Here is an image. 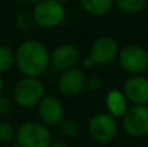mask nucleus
Listing matches in <instances>:
<instances>
[{"label": "nucleus", "mask_w": 148, "mask_h": 147, "mask_svg": "<svg viewBox=\"0 0 148 147\" xmlns=\"http://www.w3.org/2000/svg\"><path fill=\"white\" fill-rule=\"evenodd\" d=\"M16 138V129L7 121H0V143H10Z\"/></svg>", "instance_id": "6ab92c4d"}, {"label": "nucleus", "mask_w": 148, "mask_h": 147, "mask_svg": "<svg viewBox=\"0 0 148 147\" xmlns=\"http://www.w3.org/2000/svg\"><path fill=\"white\" fill-rule=\"evenodd\" d=\"M123 94L131 104H148V78L131 74L123 83Z\"/></svg>", "instance_id": "f8f14e48"}, {"label": "nucleus", "mask_w": 148, "mask_h": 147, "mask_svg": "<svg viewBox=\"0 0 148 147\" xmlns=\"http://www.w3.org/2000/svg\"><path fill=\"white\" fill-rule=\"evenodd\" d=\"M16 145L18 147H48L52 135L43 122L26 121L16 129Z\"/></svg>", "instance_id": "f03ea898"}, {"label": "nucleus", "mask_w": 148, "mask_h": 147, "mask_svg": "<svg viewBox=\"0 0 148 147\" xmlns=\"http://www.w3.org/2000/svg\"><path fill=\"white\" fill-rule=\"evenodd\" d=\"M79 49L72 43H62L57 46L49 55L51 65L56 70H66L74 68L79 61Z\"/></svg>", "instance_id": "9b49d317"}, {"label": "nucleus", "mask_w": 148, "mask_h": 147, "mask_svg": "<svg viewBox=\"0 0 148 147\" xmlns=\"http://www.w3.org/2000/svg\"><path fill=\"white\" fill-rule=\"evenodd\" d=\"M12 109V103H10L9 98L3 94H0V117L7 116Z\"/></svg>", "instance_id": "aec40b11"}, {"label": "nucleus", "mask_w": 148, "mask_h": 147, "mask_svg": "<svg viewBox=\"0 0 148 147\" xmlns=\"http://www.w3.org/2000/svg\"><path fill=\"white\" fill-rule=\"evenodd\" d=\"M100 86H101V81L96 76H91L90 78L86 80V89H88V90H91V91L99 90Z\"/></svg>", "instance_id": "412c9836"}, {"label": "nucleus", "mask_w": 148, "mask_h": 147, "mask_svg": "<svg viewBox=\"0 0 148 147\" xmlns=\"http://www.w3.org/2000/svg\"><path fill=\"white\" fill-rule=\"evenodd\" d=\"M46 95V87L39 77L23 76L13 89V100L21 108H33Z\"/></svg>", "instance_id": "7ed1b4c3"}, {"label": "nucleus", "mask_w": 148, "mask_h": 147, "mask_svg": "<svg viewBox=\"0 0 148 147\" xmlns=\"http://www.w3.org/2000/svg\"><path fill=\"white\" fill-rule=\"evenodd\" d=\"M36 107L40 122L47 126H59L65 119L64 106L61 100L55 95H44Z\"/></svg>", "instance_id": "1a4fd4ad"}, {"label": "nucleus", "mask_w": 148, "mask_h": 147, "mask_svg": "<svg viewBox=\"0 0 148 147\" xmlns=\"http://www.w3.org/2000/svg\"><path fill=\"white\" fill-rule=\"evenodd\" d=\"M118 64L130 74H142L148 69V51L139 44H127L118 52Z\"/></svg>", "instance_id": "0eeeda50"}, {"label": "nucleus", "mask_w": 148, "mask_h": 147, "mask_svg": "<svg viewBox=\"0 0 148 147\" xmlns=\"http://www.w3.org/2000/svg\"><path fill=\"white\" fill-rule=\"evenodd\" d=\"M148 0H114V4L121 12L127 14L139 13L147 7Z\"/></svg>", "instance_id": "2eb2a0df"}, {"label": "nucleus", "mask_w": 148, "mask_h": 147, "mask_svg": "<svg viewBox=\"0 0 148 147\" xmlns=\"http://www.w3.org/2000/svg\"><path fill=\"white\" fill-rule=\"evenodd\" d=\"M88 132L95 142L100 145L110 143L118 134L117 119L108 112L94 115L88 122Z\"/></svg>", "instance_id": "39448f33"}, {"label": "nucleus", "mask_w": 148, "mask_h": 147, "mask_svg": "<svg viewBox=\"0 0 148 147\" xmlns=\"http://www.w3.org/2000/svg\"><path fill=\"white\" fill-rule=\"evenodd\" d=\"M16 25H17V29L20 31H30L31 29L34 27L35 22H34V18H33V14L31 13H27V12H21L18 13L17 18H16Z\"/></svg>", "instance_id": "f3484780"}, {"label": "nucleus", "mask_w": 148, "mask_h": 147, "mask_svg": "<svg viewBox=\"0 0 148 147\" xmlns=\"http://www.w3.org/2000/svg\"><path fill=\"white\" fill-rule=\"evenodd\" d=\"M16 65V52L7 44H0V73H5Z\"/></svg>", "instance_id": "dca6fc26"}, {"label": "nucleus", "mask_w": 148, "mask_h": 147, "mask_svg": "<svg viewBox=\"0 0 148 147\" xmlns=\"http://www.w3.org/2000/svg\"><path fill=\"white\" fill-rule=\"evenodd\" d=\"M122 128L130 137L142 138L148 135V106L133 104L122 116Z\"/></svg>", "instance_id": "6e6552de"}, {"label": "nucleus", "mask_w": 148, "mask_h": 147, "mask_svg": "<svg viewBox=\"0 0 148 147\" xmlns=\"http://www.w3.org/2000/svg\"><path fill=\"white\" fill-rule=\"evenodd\" d=\"M3 87H4V81H3V76H1V73H0V94H1V91H3Z\"/></svg>", "instance_id": "5701e85b"}, {"label": "nucleus", "mask_w": 148, "mask_h": 147, "mask_svg": "<svg viewBox=\"0 0 148 147\" xmlns=\"http://www.w3.org/2000/svg\"><path fill=\"white\" fill-rule=\"evenodd\" d=\"M48 147H69V146H68L66 143L61 142V141H56V142H53V141H52V143Z\"/></svg>", "instance_id": "4be33fe9"}, {"label": "nucleus", "mask_w": 148, "mask_h": 147, "mask_svg": "<svg viewBox=\"0 0 148 147\" xmlns=\"http://www.w3.org/2000/svg\"><path fill=\"white\" fill-rule=\"evenodd\" d=\"M118 44L110 36H100L92 43L90 48L88 56L84 60V64L87 68H91L94 65L104 67L113 63L118 56Z\"/></svg>", "instance_id": "423d86ee"}, {"label": "nucleus", "mask_w": 148, "mask_h": 147, "mask_svg": "<svg viewBox=\"0 0 148 147\" xmlns=\"http://www.w3.org/2000/svg\"><path fill=\"white\" fill-rule=\"evenodd\" d=\"M83 10L94 17H104L110 12L114 0H79Z\"/></svg>", "instance_id": "4468645a"}, {"label": "nucleus", "mask_w": 148, "mask_h": 147, "mask_svg": "<svg viewBox=\"0 0 148 147\" xmlns=\"http://www.w3.org/2000/svg\"><path fill=\"white\" fill-rule=\"evenodd\" d=\"M147 106H148V104H147Z\"/></svg>", "instance_id": "a878e982"}, {"label": "nucleus", "mask_w": 148, "mask_h": 147, "mask_svg": "<svg viewBox=\"0 0 148 147\" xmlns=\"http://www.w3.org/2000/svg\"><path fill=\"white\" fill-rule=\"evenodd\" d=\"M105 107L107 112L116 119H122L129 108V100L123 91L110 90L105 96Z\"/></svg>", "instance_id": "ddd939ff"}, {"label": "nucleus", "mask_w": 148, "mask_h": 147, "mask_svg": "<svg viewBox=\"0 0 148 147\" xmlns=\"http://www.w3.org/2000/svg\"><path fill=\"white\" fill-rule=\"evenodd\" d=\"M60 132L64 137L66 138H73L78 134L79 132V126L77 124V121H74L72 119H64L61 121V124L59 125Z\"/></svg>", "instance_id": "a211bd4d"}, {"label": "nucleus", "mask_w": 148, "mask_h": 147, "mask_svg": "<svg viewBox=\"0 0 148 147\" xmlns=\"http://www.w3.org/2000/svg\"><path fill=\"white\" fill-rule=\"evenodd\" d=\"M26 1H29V3H33V4H36L38 1H40V0H26Z\"/></svg>", "instance_id": "b1692460"}, {"label": "nucleus", "mask_w": 148, "mask_h": 147, "mask_svg": "<svg viewBox=\"0 0 148 147\" xmlns=\"http://www.w3.org/2000/svg\"><path fill=\"white\" fill-rule=\"evenodd\" d=\"M57 1H60V3H62V4H65V3H69L70 0H57Z\"/></svg>", "instance_id": "393cba45"}, {"label": "nucleus", "mask_w": 148, "mask_h": 147, "mask_svg": "<svg viewBox=\"0 0 148 147\" xmlns=\"http://www.w3.org/2000/svg\"><path fill=\"white\" fill-rule=\"evenodd\" d=\"M51 52L40 41L29 39L18 46L16 51V65L23 76L40 77L51 65Z\"/></svg>", "instance_id": "f257e3e1"}, {"label": "nucleus", "mask_w": 148, "mask_h": 147, "mask_svg": "<svg viewBox=\"0 0 148 147\" xmlns=\"http://www.w3.org/2000/svg\"><path fill=\"white\" fill-rule=\"evenodd\" d=\"M86 76L78 68L62 70L57 80L59 91L65 96H75L86 89Z\"/></svg>", "instance_id": "9d476101"}, {"label": "nucleus", "mask_w": 148, "mask_h": 147, "mask_svg": "<svg viewBox=\"0 0 148 147\" xmlns=\"http://www.w3.org/2000/svg\"><path fill=\"white\" fill-rule=\"evenodd\" d=\"M33 18L36 26L42 29H53L65 20V7L57 0H40L33 9Z\"/></svg>", "instance_id": "20e7f679"}]
</instances>
